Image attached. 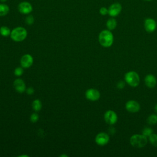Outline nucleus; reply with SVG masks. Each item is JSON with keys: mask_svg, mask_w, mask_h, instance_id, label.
<instances>
[{"mask_svg": "<svg viewBox=\"0 0 157 157\" xmlns=\"http://www.w3.org/2000/svg\"><path fill=\"white\" fill-rule=\"evenodd\" d=\"M98 40L102 47H109L113 42V36L110 30H102L99 34Z\"/></svg>", "mask_w": 157, "mask_h": 157, "instance_id": "obj_1", "label": "nucleus"}, {"mask_svg": "<svg viewBox=\"0 0 157 157\" xmlns=\"http://www.w3.org/2000/svg\"><path fill=\"white\" fill-rule=\"evenodd\" d=\"M27 34V31L25 28L18 26L11 31L10 36V38L15 42H21L26 38Z\"/></svg>", "mask_w": 157, "mask_h": 157, "instance_id": "obj_2", "label": "nucleus"}, {"mask_svg": "<svg viewBox=\"0 0 157 157\" xmlns=\"http://www.w3.org/2000/svg\"><path fill=\"white\" fill-rule=\"evenodd\" d=\"M130 144L135 148H140L145 147L147 144V138L142 134H134L130 138Z\"/></svg>", "mask_w": 157, "mask_h": 157, "instance_id": "obj_3", "label": "nucleus"}, {"mask_svg": "<svg viewBox=\"0 0 157 157\" xmlns=\"http://www.w3.org/2000/svg\"><path fill=\"white\" fill-rule=\"evenodd\" d=\"M124 80L129 85L132 87L138 86L140 82L139 75L135 71H129L126 73L124 75Z\"/></svg>", "mask_w": 157, "mask_h": 157, "instance_id": "obj_4", "label": "nucleus"}, {"mask_svg": "<svg viewBox=\"0 0 157 157\" xmlns=\"http://www.w3.org/2000/svg\"><path fill=\"white\" fill-rule=\"evenodd\" d=\"M104 118L105 121L107 124L110 125L114 124L118 120V117L117 113L112 110H109L106 111L104 113Z\"/></svg>", "mask_w": 157, "mask_h": 157, "instance_id": "obj_5", "label": "nucleus"}, {"mask_svg": "<svg viewBox=\"0 0 157 157\" xmlns=\"http://www.w3.org/2000/svg\"><path fill=\"white\" fill-rule=\"evenodd\" d=\"M17 8L21 13L25 15L29 14L33 11V6L28 1H23L20 2Z\"/></svg>", "mask_w": 157, "mask_h": 157, "instance_id": "obj_6", "label": "nucleus"}, {"mask_svg": "<svg viewBox=\"0 0 157 157\" xmlns=\"http://www.w3.org/2000/svg\"><path fill=\"white\" fill-rule=\"evenodd\" d=\"M122 10L121 5L118 2H115L110 6L108 9V14L112 17H115L118 15Z\"/></svg>", "mask_w": 157, "mask_h": 157, "instance_id": "obj_7", "label": "nucleus"}, {"mask_svg": "<svg viewBox=\"0 0 157 157\" xmlns=\"http://www.w3.org/2000/svg\"><path fill=\"white\" fill-rule=\"evenodd\" d=\"M100 92L94 88H90L85 92V97L91 101H96L100 98Z\"/></svg>", "mask_w": 157, "mask_h": 157, "instance_id": "obj_8", "label": "nucleus"}, {"mask_svg": "<svg viewBox=\"0 0 157 157\" xmlns=\"http://www.w3.org/2000/svg\"><path fill=\"white\" fill-rule=\"evenodd\" d=\"M109 141V136L105 132H99L95 137L96 143L100 146H103L106 145Z\"/></svg>", "mask_w": 157, "mask_h": 157, "instance_id": "obj_9", "label": "nucleus"}, {"mask_svg": "<svg viewBox=\"0 0 157 157\" xmlns=\"http://www.w3.org/2000/svg\"><path fill=\"white\" fill-rule=\"evenodd\" d=\"M125 108L126 110H128L129 112L136 113L139 111L140 109V106L138 102L134 100H130L126 103Z\"/></svg>", "mask_w": 157, "mask_h": 157, "instance_id": "obj_10", "label": "nucleus"}, {"mask_svg": "<svg viewBox=\"0 0 157 157\" xmlns=\"http://www.w3.org/2000/svg\"><path fill=\"white\" fill-rule=\"evenodd\" d=\"M33 64V58L29 54H25L20 59V64L23 68H28Z\"/></svg>", "mask_w": 157, "mask_h": 157, "instance_id": "obj_11", "label": "nucleus"}, {"mask_svg": "<svg viewBox=\"0 0 157 157\" xmlns=\"http://www.w3.org/2000/svg\"><path fill=\"white\" fill-rule=\"evenodd\" d=\"M144 28L147 32L152 33L156 28V23L155 20L151 18H147L144 21Z\"/></svg>", "mask_w": 157, "mask_h": 157, "instance_id": "obj_12", "label": "nucleus"}, {"mask_svg": "<svg viewBox=\"0 0 157 157\" xmlns=\"http://www.w3.org/2000/svg\"><path fill=\"white\" fill-rule=\"evenodd\" d=\"M13 86L15 90L20 93L25 92L26 89L25 82L21 78H17L14 80Z\"/></svg>", "mask_w": 157, "mask_h": 157, "instance_id": "obj_13", "label": "nucleus"}, {"mask_svg": "<svg viewBox=\"0 0 157 157\" xmlns=\"http://www.w3.org/2000/svg\"><path fill=\"white\" fill-rule=\"evenodd\" d=\"M145 83L150 88H154L156 85V78L152 74H148L145 77Z\"/></svg>", "mask_w": 157, "mask_h": 157, "instance_id": "obj_14", "label": "nucleus"}, {"mask_svg": "<svg viewBox=\"0 0 157 157\" xmlns=\"http://www.w3.org/2000/svg\"><path fill=\"white\" fill-rule=\"evenodd\" d=\"M117 22L114 18H109L106 22V26L107 29L110 31L113 30L114 29H115V28L117 27Z\"/></svg>", "mask_w": 157, "mask_h": 157, "instance_id": "obj_15", "label": "nucleus"}, {"mask_svg": "<svg viewBox=\"0 0 157 157\" xmlns=\"http://www.w3.org/2000/svg\"><path fill=\"white\" fill-rule=\"evenodd\" d=\"M9 7L7 4L0 3V17L6 15L9 12Z\"/></svg>", "mask_w": 157, "mask_h": 157, "instance_id": "obj_16", "label": "nucleus"}, {"mask_svg": "<svg viewBox=\"0 0 157 157\" xmlns=\"http://www.w3.org/2000/svg\"><path fill=\"white\" fill-rule=\"evenodd\" d=\"M33 109L35 112H39L41 110L42 108V102L39 99H35L32 102Z\"/></svg>", "mask_w": 157, "mask_h": 157, "instance_id": "obj_17", "label": "nucleus"}, {"mask_svg": "<svg viewBox=\"0 0 157 157\" xmlns=\"http://www.w3.org/2000/svg\"><path fill=\"white\" fill-rule=\"evenodd\" d=\"M11 31L9 28L6 26H2L0 28V34L4 37H7L10 35Z\"/></svg>", "mask_w": 157, "mask_h": 157, "instance_id": "obj_18", "label": "nucleus"}, {"mask_svg": "<svg viewBox=\"0 0 157 157\" xmlns=\"http://www.w3.org/2000/svg\"><path fill=\"white\" fill-rule=\"evenodd\" d=\"M147 121L148 124L150 125H153L157 123V115L156 114H152L150 115L147 120Z\"/></svg>", "mask_w": 157, "mask_h": 157, "instance_id": "obj_19", "label": "nucleus"}, {"mask_svg": "<svg viewBox=\"0 0 157 157\" xmlns=\"http://www.w3.org/2000/svg\"><path fill=\"white\" fill-rule=\"evenodd\" d=\"M148 137L151 144L153 146L157 147V134L152 133Z\"/></svg>", "mask_w": 157, "mask_h": 157, "instance_id": "obj_20", "label": "nucleus"}, {"mask_svg": "<svg viewBox=\"0 0 157 157\" xmlns=\"http://www.w3.org/2000/svg\"><path fill=\"white\" fill-rule=\"evenodd\" d=\"M153 130L151 128L145 127L142 129V134L147 137H149L153 133Z\"/></svg>", "mask_w": 157, "mask_h": 157, "instance_id": "obj_21", "label": "nucleus"}, {"mask_svg": "<svg viewBox=\"0 0 157 157\" xmlns=\"http://www.w3.org/2000/svg\"><path fill=\"white\" fill-rule=\"evenodd\" d=\"M23 73V69L22 67H17L14 70V74L17 77L21 76Z\"/></svg>", "mask_w": 157, "mask_h": 157, "instance_id": "obj_22", "label": "nucleus"}, {"mask_svg": "<svg viewBox=\"0 0 157 157\" xmlns=\"http://www.w3.org/2000/svg\"><path fill=\"white\" fill-rule=\"evenodd\" d=\"M39 115L37 113H33L30 116V121L32 123H36L39 120Z\"/></svg>", "mask_w": 157, "mask_h": 157, "instance_id": "obj_23", "label": "nucleus"}, {"mask_svg": "<svg viewBox=\"0 0 157 157\" xmlns=\"http://www.w3.org/2000/svg\"><path fill=\"white\" fill-rule=\"evenodd\" d=\"M34 21V17L33 15H28L26 18H25V22L26 24L29 25H31L32 24H33Z\"/></svg>", "mask_w": 157, "mask_h": 157, "instance_id": "obj_24", "label": "nucleus"}, {"mask_svg": "<svg viewBox=\"0 0 157 157\" xmlns=\"http://www.w3.org/2000/svg\"><path fill=\"white\" fill-rule=\"evenodd\" d=\"M99 13L102 15H105L108 14V9L105 7H102L99 9Z\"/></svg>", "mask_w": 157, "mask_h": 157, "instance_id": "obj_25", "label": "nucleus"}, {"mask_svg": "<svg viewBox=\"0 0 157 157\" xmlns=\"http://www.w3.org/2000/svg\"><path fill=\"white\" fill-rule=\"evenodd\" d=\"M26 92L29 95H32L34 93V90L33 87H28L26 89Z\"/></svg>", "mask_w": 157, "mask_h": 157, "instance_id": "obj_26", "label": "nucleus"}, {"mask_svg": "<svg viewBox=\"0 0 157 157\" xmlns=\"http://www.w3.org/2000/svg\"><path fill=\"white\" fill-rule=\"evenodd\" d=\"M124 85H125V83L123 81H120L117 83V86L119 89H123L124 87Z\"/></svg>", "mask_w": 157, "mask_h": 157, "instance_id": "obj_27", "label": "nucleus"}, {"mask_svg": "<svg viewBox=\"0 0 157 157\" xmlns=\"http://www.w3.org/2000/svg\"><path fill=\"white\" fill-rule=\"evenodd\" d=\"M154 109H155V112L156 113H157V104H156V105H155V106Z\"/></svg>", "mask_w": 157, "mask_h": 157, "instance_id": "obj_28", "label": "nucleus"}, {"mask_svg": "<svg viewBox=\"0 0 157 157\" xmlns=\"http://www.w3.org/2000/svg\"><path fill=\"white\" fill-rule=\"evenodd\" d=\"M21 156V157H22V156H26V157H28L29 156H28V155H20V156Z\"/></svg>", "mask_w": 157, "mask_h": 157, "instance_id": "obj_29", "label": "nucleus"}, {"mask_svg": "<svg viewBox=\"0 0 157 157\" xmlns=\"http://www.w3.org/2000/svg\"><path fill=\"white\" fill-rule=\"evenodd\" d=\"M60 156H66V157H67V155H61Z\"/></svg>", "mask_w": 157, "mask_h": 157, "instance_id": "obj_30", "label": "nucleus"}, {"mask_svg": "<svg viewBox=\"0 0 157 157\" xmlns=\"http://www.w3.org/2000/svg\"><path fill=\"white\" fill-rule=\"evenodd\" d=\"M7 0H0V1L1 2H6Z\"/></svg>", "mask_w": 157, "mask_h": 157, "instance_id": "obj_31", "label": "nucleus"}, {"mask_svg": "<svg viewBox=\"0 0 157 157\" xmlns=\"http://www.w3.org/2000/svg\"><path fill=\"white\" fill-rule=\"evenodd\" d=\"M144 1H152V0H144Z\"/></svg>", "mask_w": 157, "mask_h": 157, "instance_id": "obj_32", "label": "nucleus"}]
</instances>
